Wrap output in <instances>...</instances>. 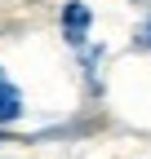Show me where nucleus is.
Returning a JSON list of instances; mask_svg holds the SVG:
<instances>
[{
	"mask_svg": "<svg viewBox=\"0 0 151 159\" xmlns=\"http://www.w3.org/2000/svg\"><path fill=\"white\" fill-rule=\"evenodd\" d=\"M89 18H93V13H89L85 5H67V9H62V31H67V40H71L76 49L85 44V31H89Z\"/></svg>",
	"mask_w": 151,
	"mask_h": 159,
	"instance_id": "obj_1",
	"label": "nucleus"
},
{
	"mask_svg": "<svg viewBox=\"0 0 151 159\" xmlns=\"http://www.w3.org/2000/svg\"><path fill=\"white\" fill-rule=\"evenodd\" d=\"M22 115V93H18V84L0 71V124H13V119Z\"/></svg>",
	"mask_w": 151,
	"mask_h": 159,
	"instance_id": "obj_2",
	"label": "nucleus"
},
{
	"mask_svg": "<svg viewBox=\"0 0 151 159\" xmlns=\"http://www.w3.org/2000/svg\"><path fill=\"white\" fill-rule=\"evenodd\" d=\"M142 44H151V18H147V27H142Z\"/></svg>",
	"mask_w": 151,
	"mask_h": 159,
	"instance_id": "obj_3",
	"label": "nucleus"
}]
</instances>
